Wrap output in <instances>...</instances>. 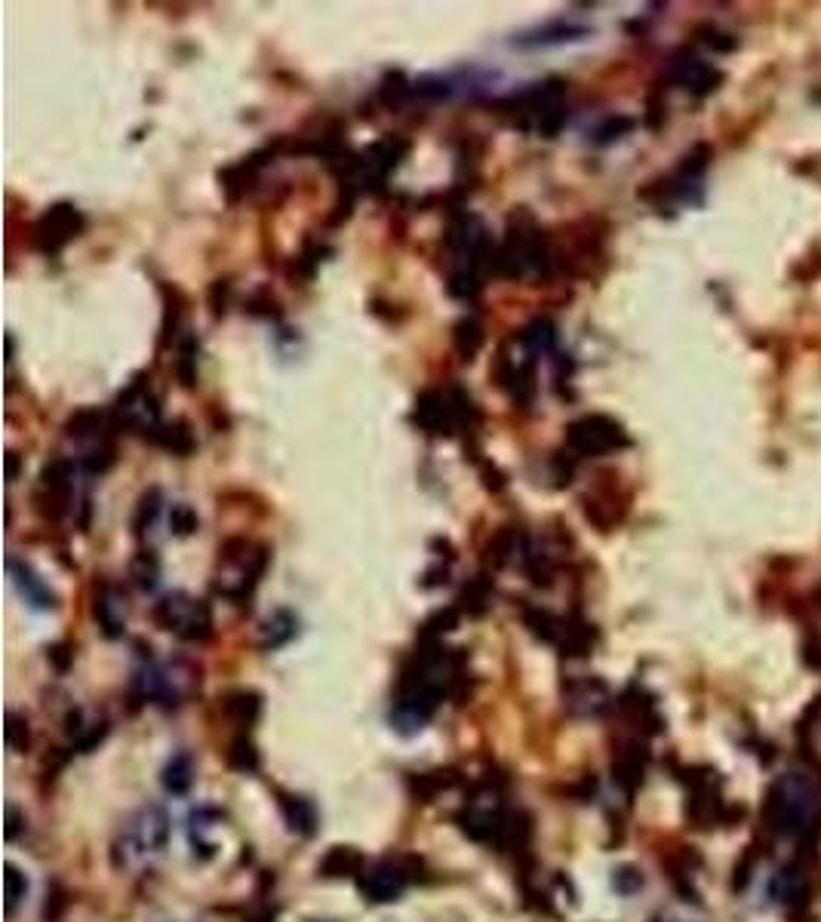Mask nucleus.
<instances>
[{
    "mask_svg": "<svg viewBox=\"0 0 821 922\" xmlns=\"http://www.w3.org/2000/svg\"><path fill=\"white\" fill-rule=\"evenodd\" d=\"M7 744H10V750H28V744H31L28 720H22L19 714L7 717Z\"/></svg>",
    "mask_w": 821,
    "mask_h": 922,
    "instance_id": "5701e85b",
    "label": "nucleus"
},
{
    "mask_svg": "<svg viewBox=\"0 0 821 922\" xmlns=\"http://www.w3.org/2000/svg\"><path fill=\"white\" fill-rule=\"evenodd\" d=\"M523 621L532 631V637H539L545 643H560V634H563V621H557L548 609H526L523 612Z\"/></svg>",
    "mask_w": 821,
    "mask_h": 922,
    "instance_id": "a211bd4d",
    "label": "nucleus"
},
{
    "mask_svg": "<svg viewBox=\"0 0 821 922\" xmlns=\"http://www.w3.org/2000/svg\"><path fill=\"white\" fill-rule=\"evenodd\" d=\"M465 600H471L465 609H468L471 615H480V612L486 609V600H489V588H486V581H474L471 588H465L462 603H465Z\"/></svg>",
    "mask_w": 821,
    "mask_h": 922,
    "instance_id": "a878e982",
    "label": "nucleus"
},
{
    "mask_svg": "<svg viewBox=\"0 0 821 922\" xmlns=\"http://www.w3.org/2000/svg\"><path fill=\"white\" fill-rule=\"evenodd\" d=\"M68 910V892L56 883L53 886V892L47 895V907H44V919L47 922H59L62 919V913Z\"/></svg>",
    "mask_w": 821,
    "mask_h": 922,
    "instance_id": "393cba45",
    "label": "nucleus"
},
{
    "mask_svg": "<svg viewBox=\"0 0 821 922\" xmlns=\"http://www.w3.org/2000/svg\"><path fill=\"white\" fill-rule=\"evenodd\" d=\"M160 784H163V790L173 793V796H182V793L191 790V784H194V763H191L188 753H176V757L167 766H163Z\"/></svg>",
    "mask_w": 821,
    "mask_h": 922,
    "instance_id": "2eb2a0df",
    "label": "nucleus"
},
{
    "mask_svg": "<svg viewBox=\"0 0 821 922\" xmlns=\"http://www.w3.org/2000/svg\"><path fill=\"white\" fill-rule=\"evenodd\" d=\"M80 228H84V219L74 206H56L34 228V246L44 253H59L71 237H77Z\"/></svg>",
    "mask_w": 821,
    "mask_h": 922,
    "instance_id": "423d86ee",
    "label": "nucleus"
},
{
    "mask_svg": "<svg viewBox=\"0 0 821 922\" xmlns=\"http://www.w3.org/2000/svg\"><path fill=\"white\" fill-rule=\"evenodd\" d=\"M4 889H7V916L13 919L16 916V910H19V904L25 901V895H28V879H25V873L16 867V864H7V873H4Z\"/></svg>",
    "mask_w": 821,
    "mask_h": 922,
    "instance_id": "aec40b11",
    "label": "nucleus"
},
{
    "mask_svg": "<svg viewBox=\"0 0 821 922\" xmlns=\"http://www.w3.org/2000/svg\"><path fill=\"white\" fill-rule=\"evenodd\" d=\"M154 517H157V492H151V495H145V498H142L139 520H136V532L142 535V532H145V520H148V526H151V523H154Z\"/></svg>",
    "mask_w": 821,
    "mask_h": 922,
    "instance_id": "cd10ccee",
    "label": "nucleus"
},
{
    "mask_svg": "<svg viewBox=\"0 0 821 922\" xmlns=\"http://www.w3.org/2000/svg\"><path fill=\"white\" fill-rule=\"evenodd\" d=\"M563 695L576 714H600L609 704V692L600 680H572L569 686H563Z\"/></svg>",
    "mask_w": 821,
    "mask_h": 922,
    "instance_id": "f8f14e48",
    "label": "nucleus"
},
{
    "mask_svg": "<svg viewBox=\"0 0 821 922\" xmlns=\"http://www.w3.org/2000/svg\"><path fill=\"white\" fill-rule=\"evenodd\" d=\"M167 843H170V815L160 806H142L117 833L111 861L117 870H130L157 858L167 849Z\"/></svg>",
    "mask_w": 821,
    "mask_h": 922,
    "instance_id": "f03ea898",
    "label": "nucleus"
},
{
    "mask_svg": "<svg viewBox=\"0 0 821 922\" xmlns=\"http://www.w3.org/2000/svg\"><path fill=\"white\" fill-rule=\"evenodd\" d=\"M10 575H13L16 588L22 591V597H25L28 606H34V609H40V612L56 609V594L50 591V584H47L44 578H40L28 563H19L16 557H10Z\"/></svg>",
    "mask_w": 821,
    "mask_h": 922,
    "instance_id": "9d476101",
    "label": "nucleus"
},
{
    "mask_svg": "<svg viewBox=\"0 0 821 922\" xmlns=\"http://www.w3.org/2000/svg\"><path fill=\"white\" fill-rule=\"evenodd\" d=\"M459 781V772L456 769H431V772H419L409 778V793L416 796L422 803H431L434 796H440L443 790H449Z\"/></svg>",
    "mask_w": 821,
    "mask_h": 922,
    "instance_id": "4468645a",
    "label": "nucleus"
},
{
    "mask_svg": "<svg viewBox=\"0 0 821 922\" xmlns=\"http://www.w3.org/2000/svg\"><path fill=\"white\" fill-rule=\"evenodd\" d=\"M569 446L576 449L579 455H600V452H609V449H619L628 443L625 431L619 422H612L606 415H588V418H579L576 425H569V434H566Z\"/></svg>",
    "mask_w": 821,
    "mask_h": 922,
    "instance_id": "39448f33",
    "label": "nucleus"
},
{
    "mask_svg": "<svg viewBox=\"0 0 821 922\" xmlns=\"http://www.w3.org/2000/svg\"><path fill=\"white\" fill-rule=\"evenodd\" d=\"M652 922H662V919H652Z\"/></svg>",
    "mask_w": 821,
    "mask_h": 922,
    "instance_id": "2f4dec72",
    "label": "nucleus"
},
{
    "mask_svg": "<svg viewBox=\"0 0 821 922\" xmlns=\"http://www.w3.org/2000/svg\"><path fill=\"white\" fill-rule=\"evenodd\" d=\"M19 836V812L16 806H7V840H16Z\"/></svg>",
    "mask_w": 821,
    "mask_h": 922,
    "instance_id": "7c9ffc66",
    "label": "nucleus"
},
{
    "mask_svg": "<svg viewBox=\"0 0 821 922\" xmlns=\"http://www.w3.org/2000/svg\"><path fill=\"white\" fill-rule=\"evenodd\" d=\"M93 615H96V621H99V627H102L105 637H111V640L123 637V627H127V615H123L120 597L114 594V588H108V584L96 594Z\"/></svg>",
    "mask_w": 821,
    "mask_h": 922,
    "instance_id": "ddd939ff",
    "label": "nucleus"
},
{
    "mask_svg": "<svg viewBox=\"0 0 821 922\" xmlns=\"http://www.w3.org/2000/svg\"><path fill=\"white\" fill-rule=\"evenodd\" d=\"M480 345H483V332H480V326H477L474 320H462V323L456 326V348H459L462 360H471V357L480 351Z\"/></svg>",
    "mask_w": 821,
    "mask_h": 922,
    "instance_id": "412c9836",
    "label": "nucleus"
},
{
    "mask_svg": "<svg viewBox=\"0 0 821 922\" xmlns=\"http://www.w3.org/2000/svg\"><path fill=\"white\" fill-rule=\"evenodd\" d=\"M47 658L56 664V670H65V667H68V661H71V652H68V646H65V643H56L53 649H47Z\"/></svg>",
    "mask_w": 821,
    "mask_h": 922,
    "instance_id": "c85d7f7f",
    "label": "nucleus"
},
{
    "mask_svg": "<svg viewBox=\"0 0 821 922\" xmlns=\"http://www.w3.org/2000/svg\"><path fill=\"white\" fill-rule=\"evenodd\" d=\"M680 80H683V87H686V90H692V93H708V90H711V83H717V74H714L705 62H699V59H689V62H683V74H680Z\"/></svg>",
    "mask_w": 821,
    "mask_h": 922,
    "instance_id": "6ab92c4d",
    "label": "nucleus"
},
{
    "mask_svg": "<svg viewBox=\"0 0 821 922\" xmlns=\"http://www.w3.org/2000/svg\"><path fill=\"white\" fill-rule=\"evenodd\" d=\"M154 621L163 631H173L188 643H203L213 637V612L203 600L188 594H170L154 606Z\"/></svg>",
    "mask_w": 821,
    "mask_h": 922,
    "instance_id": "7ed1b4c3",
    "label": "nucleus"
},
{
    "mask_svg": "<svg viewBox=\"0 0 821 922\" xmlns=\"http://www.w3.org/2000/svg\"><path fill=\"white\" fill-rule=\"evenodd\" d=\"M296 637V618L290 612H274L265 624H262V646L265 649H277L286 646Z\"/></svg>",
    "mask_w": 821,
    "mask_h": 922,
    "instance_id": "f3484780",
    "label": "nucleus"
},
{
    "mask_svg": "<svg viewBox=\"0 0 821 922\" xmlns=\"http://www.w3.org/2000/svg\"><path fill=\"white\" fill-rule=\"evenodd\" d=\"M133 575H136V581L142 584V588H154V581H157V560H154L148 551L139 554L136 563H133Z\"/></svg>",
    "mask_w": 821,
    "mask_h": 922,
    "instance_id": "b1692460",
    "label": "nucleus"
},
{
    "mask_svg": "<svg viewBox=\"0 0 821 922\" xmlns=\"http://www.w3.org/2000/svg\"><path fill=\"white\" fill-rule=\"evenodd\" d=\"M225 760H228L231 769H237L243 775L259 772V750H256L250 735H234L228 750H225Z\"/></svg>",
    "mask_w": 821,
    "mask_h": 922,
    "instance_id": "dca6fc26",
    "label": "nucleus"
},
{
    "mask_svg": "<svg viewBox=\"0 0 821 922\" xmlns=\"http://www.w3.org/2000/svg\"><path fill=\"white\" fill-rule=\"evenodd\" d=\"M363 870H366V858L354 846H333L317 864V873L323 879H351V876L357 879Z\"/></svg>",
    "mask_w": 821,
    "mask_h": 922,
    "instance_id": "9b49d317",
    "label": "nucleus"
},
{
    "mask_svg": "<svg viewBox=\"0 0 821 922\" xmlns=\"http://www.w3.org/2000/svg\"><path fill=\"white\" fill-rule=\"evenodd\" d=\"M763 824L775 836L809 843L821 830V793L806 772H788L766 790Z\"/></svg>",
    "mask_w": 821,
    "mask_h": 922,
    "instance_id": "f257e3e1",
    "label": "nucleus"
},
{
    "mask_svg": "<svg viewBox=\"0 0 821 922\" xmlns=\"http://www.w3.org/2000/svg\"><path fill=\"white\" fill-rule=\"evenodd\" d=\"M277 809H280L286 827H290L293 833H299V836H314L317 833V821L320 818H317V809H314V803L308 800V796L277 790Z\"/></svg>",
    "mask_w": 821,
    "mask_h": 922,
    "instance_id": "1a4fd4ad",
    "label": "nucleus"
},
{
    "mask_svg": "<svg viewBox=\"0 0 821 922\" xmlns=\"http://www.w3.org/2000/svg\"><path fill=\"white\" fill-rule=\"evenodd\" d=\"M612 772H615V781H619L628 793L640 787L646 775V747L640 738H628L619 744V750L612 753Z\"/></svg>",
    "mask_w": 821,
    "mask_h": 922,
    "instance_id": "0eeeda50",
    "label": "nucleus"
},
{
    "mask_svg": "<svg viewBox=\"0 0 821 922\" xmlns=\"http://www.w3.org/2000/svg\"><path fill=\"white\" fill-rule=\"evenodd\" d=\"M413 858H382L366 864V870L357 876V892L369 904H391L397 901L406 886L413 883Z\"/></svg>",
    "mask_w": 821,
    "mask_h": 922,
    "instance_id": "20e7f679",
    "label": "nucleus"
},
{
    "mask_svg": "<svg viewBox=\"0 0 821 922\" xmlns=\"http://www.w3.org/2000/svg\"><path fill=\"white\" fill-rule=\"evenodd\" d=\"M160 446H167V449H173L176 455H185V452H191L194 449V437H191V431H188V425L185 422H176V425H167L160 431Z\"/></svg>",
    "mask_w": 821,
    "mask_h": 922,
    "instance_id": "4be33fe9",
    "label": "nucleus"
},
{
    "mask_svg": "<svg viewBox=\"0 0 821 922\" xmlns=\"http://www.w3.org/2000/svg\"><path fill=\"white\" fill-rule=\"evenodd\" d=\"M274 919H277V910L271 904H259L250 916H246V922H274Z\"/></svg>",
    "mask_w": 821,
    "mask_h": 922,
    "instance_id": "c756f323",
    "label": "nucleus"
},
{
    "mask_svg": "<svg viewBox=\"0 0 821 922\" xmlns=\"http://www.w3.org/2000/svg\"><path fill=\"white\" fill-rule=\"evenodd\" d=\"M222 714L237 729V735H250V729L262 717V698L250 689H237L222 698Z\"/></svg>",
    "mask_w": 821,
    "mask_h": 922,
    "instance_id": "6e6552de",
    "label": "nucleus"
},
{
    "mask_svg": "<svg viewBox=\"0 0 821 922\" xmlns=\"http://www.w3.org/2000/svg\"><path fill=\"white\" fill-rule=\"evenodd\" d=\"M170 526H173V532L188 535V532L197 529V517H194V511H191L188 505H176V508H173V517H170Z\"/></svg>",
    "mask_w": 821,
    "mask_h": 922,
    "instance_id": "bb28decb",
    "label": "nucleus"
}]
</instances>
